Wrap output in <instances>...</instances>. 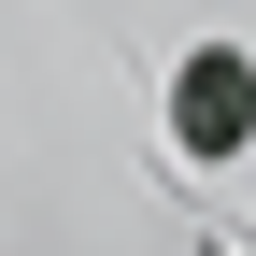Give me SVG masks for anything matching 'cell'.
I'll list each match as a JSON object with an SVG mask.
<instances>
[{"label":"cell","instance_id":"6da1fadb","mask_svg":"<svg viewBox=\"0 0 256 256\" xmlns=\"http://www.w3.org/2000/svg\"><path fill=\"white\" fill-rule=\"evenodd\" d=\"M256 142V57L242 43H185L171 57V156L185 171H228Z\"/></svg>","mask_w":256,"mask_h":256}]
</instances>
